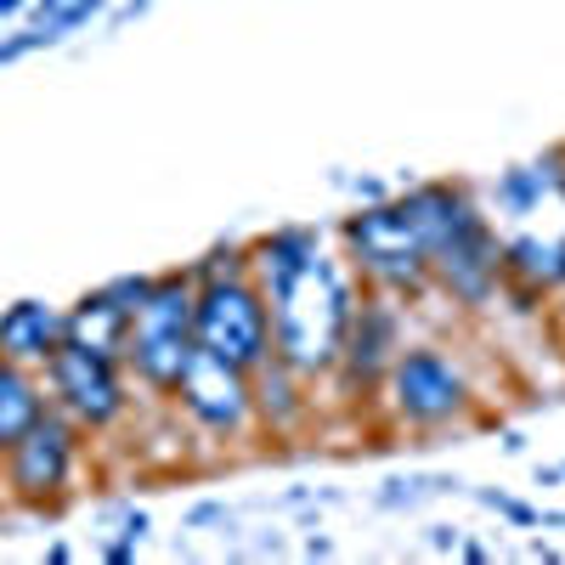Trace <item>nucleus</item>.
Masks as SVG:
<instances>
[{
	"instance_id": "obj_22",
	"label": "nucleus",
	"mask_w": 565,
	"mask_h": 565,
	"mask_svg": "<svg viewBox=\"0 0 565 565\" xmlns=\"http://www.w3.org/2000/svg\"><path fill=\"white\" fill-rule=\"evenodd\" d=\"M141 532H148V514H125V537H130V543H136V537H141Z\"/></svg>"
},
{
	"instance_id": "obj_6",
	"label": "nucleus",
	"mask_w": 565,
	"mask_h": 565,
	"mask_svg": "<svg viewBox=\"0 0 565 565\" xmlns=\"http://www.w3.org/2000/svg\"><path fill=\"white\" fill-rule=\"evenodd\" d=\"M193 345L215 362H232L255 373L271 356V306L260 295V282L249 271H232V277H210L199 282V300H193Z\"/></svg>"
},
{
	"instance_id": "obj_10",
	"label": "nucleus",
	"mask_w": 565,
	"mask_h": 565,
	"mask_svg": "<svg viewBox=\"0 0 565 565\" xmlns=\"http://www.w3.org/2000/svg\"><path fill=\"white\" fill-rule=\"evenodd\" d=\"M430 289H441L458 311H487L503 289V244L487 215H469L447 244L430 249Z\"/></svg>"
},
{
	"instance_id": "obj_11",
	"label": "nucleus",
	"mask_w": 565,
	"mask_h": 565,
	"mask_svg": "<svg viewBox=\"0 0 565 565\" xmlns=\"http://www.w3.org/2000/svg\"><path fill=\"white\" fill-rule=\"evenodd\" d=\"M249 380H255V424H260V436L289 441V436H300L306 424L317 418L311 380H306V373H295L282 356H266Z\"/></svg>"
},
{
	"instance_id": "obj_20",
	"label": "nucleus",
	"mask_w": 565,
	"mask_h": 565,
	"mask_svg": "<svg viewBox=\"0 0 565 565\" xmlns=\"http://www.w3.org/2000/svg\"><path fill=\"white\" fill-rule=\"evenodd\" d=\"M481 503H492V509H503V514H509V521H521V526H532V521H537V514H532L526 503H509V498H498V492H481Z\"/></svg>"
},
{
	"instance_id": "obj_15",
	"label": "nucleus",
	"mask_w": 565,
	"mask_h": 565,
	"mask_svg": "<svg viewBox=\"0 0 565 565\" xmlns=\"http://www.w3.org/2000/svg\"><path fill=\"white\" fill-rule=\"evenodd\" d=\"M503 277L526 282L537 295L565 289V232L548 238V232H521V238L503 244Z\"/></svg>"
},
{
	"instance_id": "obj_7",
	"label": "nucleus",
	"mask_w": 565,
	"mask_h": 565,
	"mask_svg": "<svg viewBox=\"0 0 565 565\" xmlns=\"http://www.w3.org/2000/svg\"><path fill=\"white\" fill-rule=\"evenodd\" d=\"M79 458H85V430L57 413V407H45L29 430L7 447V458H0V476H7V492L18 503H63L74 476H79Z\"/></svg>"
},
{
	"instance_id": "obj_23",
	"label": "nucleus",
	"mask_w": 565,
	"mask_h": 565,
	"mask_svg": "<svg viewBox=\"0 0 565 565\" xmlns=\"http://www.w3.org/2000/svg\"><path fill=\"white\" fill-rule=\"evenodd\" d=\"M23 7V0H0V18H7V12H18Z\"/></svg>"
},
{
	"instance_id": "obj_9",
	"label": "nucleus",
	"mask_w": 565,
	"mask_h": 565,
	"mask_svg": "<svg viewBox=\"0 0 565 565\" xmlns=\"http://www.w3.org/2000/svg\"><path fill=\"white\" fill-rule=\"evenodd\" d=\"M402 345H407V306H402L396 295L362 289L356 317H351V328H345V345H340V362H334V373H328V380H340V391H345L351 402H373Z\"/></svg>"
},
{
	"instance_id": "obj_21",
	"label": "nucleus",
	"mask_w": 565,
	"mask_h": 565,
	"mask_svg": "<svg viewBox=\"0 0 565 565\" xmlns=\"http://www.w3.org/2000/svg\"><path fill=\"white\" fill-rule=\"evenodd\" d=\"M130 554H136V543H130V537H119V543H108V559H114V565H125Z\"/></svg>"
},
{
	"instance_id": "obj_19",
	"label": "nucleus",
	"mask_w": 565,
	"mask_h": 565,
	"mask_svg": "<svg viewBox=\"0 0 565 565\" xmlns=\"http://www.w3.org/2000/svg\"><path fill=\"white\" fill-rule=\"evenodd\" d=\"M193 282H210V277H232V271H249V244H215L204 260L186 266Z\"/></svg>"
},
{
	"instance_id": "obj_13",
	"label": "nucleus",
	"mask_w": 565,
	"mask_h": 565,
	"mask_svg": "<svg viewBox=\"0 0 565 565\" xmlns=\"http://www.w3.org/2000/svg\"><path fill=\"white\" fill-rule=\"evenodd\" d=\"M322 249V238L311 226H277V232H266V238H255L249 244V277L260 282V295H271V289H282L311 255Z\"/></svg>"
},
{
	"instance_id": "obj_2",
	"label": "nucleus",
	"mask_w": 565,
	"mask_h": 565,
	"mask_svg": "<svg viewBox=\"0 0 565 565\" xmlns=\"http://www.w3.org/2000/svg\"><path fill=\"white\" fill-rule=\"evenodd\" d=\"M193 300H199L193 271H186V266L159 271L148 282V295H141L130 328H125L119 362H125L130 380L148 391V396H159V402L175 396L186 362L199 356V345H193Z\"/></svg>"
},
{
	"instance_id": "obj_5",
	"label": "nucleus",
	"mask_w": 565,
	"mask_h": 565,
	"mask_svg": "<svg viewBox=\"0 0 565 565\" xmlns=\"http://www.w3.org/2000/svg\"><path fill=\"white\" fill-rule=\"evenodd\" d=\"M40 380H45V402H52L57 413H68L85 436L119 430V424L130 418V407H136V380L125 373V362L108 356V351L74 345V340H63L52 356H45Z\"/></svg>"
},
{
	"instance_id": "obj_16",
	"label": "nucleus",
	"mask_w": 565,
	"mask_h": 565,
	"mask_svg": "<svg viewBox=\"0 0 565 565\" xmlns=\"http://www.w3.org/2000/svg\"><path fill=\"white\" fill-rule=\"evenodd\" d=\"M125 328H130V317H125V311H114L97 289H90L79 306H68V311H63V340L90 345V351H108V356H119V351H125Z\"/></svg>"
},
{
	"instance_id": "obj_8",
	"label": "nucleus",
	"mask_w": 565,
	"mask_h": 565,
	"mask_svg": "<svg viewBox=\"0 0 565 565\" xmlns=\"http://www.w3.org/2000/svg\"><path fill=\"white\" fill-rule=\"evenodd\" d=\"M175 413L193 424L199 436L221 441V447H244L260 436V424H255V380L244 367H232V362H215V356H193L181 373V385H175Z\"/></svg>"
},
{
	"instance_id": "obj_18",
	"label": "nucleus",
	"mask_w": 565,
	"mask_h": 565,
	"mask_svg": "<svg viewBox=\"0 0 565 565\" xmlns=\"http://www.w3.org/2000/svg\"><path fill=\"white\" fill-rule=\"evenodd\" d=\"M90 12H97V0H40L34 7V40H57L63 29L85 23Z\"/></svg>"
},
{
	"instance_id": "obj_12",
	"label": "nucleus",
	"mask_w": 565,
	"mask_h": 565,
	"mask_svg": "<svg viewBox=\"0 0 565 565\" xmlns=\"http://www.w3.org/2000/svg\"><path fill=\"white\" fill-rule=\"evenodd\" d=\"M63 345V311L45 306V300H18L0 311V356L12 362H29V367H45V356H52Z\"/></svg>"
},
{
	"instance_id": "obj_4",
	"label": "nucleus",
	"mask_w": 565,
	"mask_h": 565,
	"mask_svg": "<svg viewBox=\"0 0 565 565\" xmlns=\"http://www.w3.org/2000/svg\"><path fill=\"white\" fill-rule=\"evenodd\" d=\"M340 244H345V266L362 277V289L396 295L402 306L430 295V255L407 226L402 204H367L340 226Z\"/></svg>"
},
{
	"instance_id": "obj_14",
	"label": "nucleus",
	"mask_w": 565,
	"mask_h": 565,
	"mask_svg": "<svg viewBox=\"0 0 565 565\" xmlns=\"http://www.w3.org/2000/svg\"><path fill=\"white\" fill-rule=\"evenodd\" d=\"M45 407H52V402H45V380H40V367L0 356V458H7V447L29 430V424H34Z\"/></svg>"
},
{
	"instance_id": "obj_3",
	"label": "nucleus",
	"mask_w": 565,
	"mask_h": 565,
	"mask_svg": "<svg viewBox=\"0 0 565 565\" xmlns=\"http://www.w3.org/2000/svg\"><path fill=\"white\" fill-rule=\"evenodd\" d=\"M380 402L391 413L396 430H418V436H436V430H452L476 413V380L469 367L447 351V345H402L385 385H380Z\"/></svg>"
},
{
	"instance_id": "obj_17",
	"label": "nucleus",
	"mask_w": 565,
	"mask_h": 565,
	"mask_svg": "<svg viewBox=\"0 0 565 565\" xmlns=\"http://www.w3.org/2000/svg\"><path fill=\"white\" fill-rule=\"evenodd\" d=\"M548 170L543 164H526V170H509L503 181H498V204L509 210V215H532L537 204H543V193H548Z\"/></svg>"
},
{
	"instance_id": "obj_1",
	"label": "nucleus",
	"mask_w": 565,
	"mask_h": 565,
	"mask_svg": "<svg viewBox=\"0 0 565 565\" xmlns=\"http://www.w3.org/2000/svg\"><path fill=\"white\" fill-rule=\"evenodd\" d=\"M356 300H362V277L334 260V255H311L282 289L266 295L271 306V356H282L295 373L306 380H328L340 362V345H345V328L356 317Z\"/></svg>"
}]
</instances>
